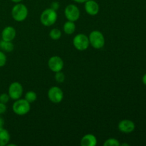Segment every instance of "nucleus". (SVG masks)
Returning <instances> with one entry per match:
<instances>
[{
  "instance_id": "obj_1",
  "label": "nucleus",
  "mask_w": 146,
  "mask_h": 146,
  "mask_svg": "<svg viewBox=\"0 0 146 146\" xmlns=\"http://www.w3.org/2000/svg\"><path fill=\"white\" fill-rule=\"evenodd\" d=\"M57 17L58 15L56 11L52 9L51 8H48L41 13L40 21L41 24L45 27H50L55 24L57 20Z\"/></svg>"
},
{
  "instance_id": "obj_2",
  "label": "nucleus",
  "mask_w": 146,
  "mask_h": 146,
  "mask_svg": "<svg viewBox=\"0 0 146 146\" xmlns=\"http://www.w3.org/2000/svg\"><path fill=\"white\" fill-rule=\"evenodd\" d=\"M28 9L24 4H15L11 9V16L15 21L18 22L24 21L28 16Z\"/></svg>"
},
{
  "instance_id": "obj_3",
  "label": "nucleus",
  "mask_w": 146,
  "mask_h": 146,
  "mask_svg": "<svg viewBox=\"0 0 146 146\" xmlns=\"http://www.w3.org/2000/svg\"><path fill=\"white\" fill-rule=\"evenodd\" d=\"M89 43L94 48L100 49L105 45V38L102 33L98 30H94L88 36Z\"/></svg>"
},
{
  "instance_id": "obj_4",
  "label": "nucleus",
  "mask_w": 146,
  "mask_h": 146,
  "mask_svg": "<svg viewBox=\"0 0 146 146\" xmlns=\"http://www.w3.org/2000/svg\"><path fill=\"white\" fill-rule=\"evenodd\" d=\"M31 109L30 103L26 99H19L16 100L12 106V110L14 113L19 115H24L28 113Z\"/></svg>"
},
{
  "instance_id": "obj_5",
  "label": "nucleus",
  "mask_w": 146,
  "mask_h": 146,
  "mask_svg": "<svg viewBox=\"0 0 146 146\" xmlns=\"http://www.w3.org/2000/svg\"><path fill=\"white\" fill-rule=\"evenodd\" d=\"M73 44L78 51H85L90 45L88 36L84 34H78L73 39Z\"/></svg>"
},
{
  "instance_id": "obj_6",
  "label": "nucleus",
  "mask_w": 146,
  "mask_h": 146,
  "mask_svg": "<svg viewBox=\"0 0 146 146\" xmlns=\"http://www.w3.org/2000/svg\"><path fill=\"white\" fill-rule=\"evenodd\" d=\"M48 98L54 104H59L64 98V92L61 88L58 86H53L48 91Z\"/></svg>"
},
{
  "instance_id": "obj_7",
  "label": "nucleus",
  "mask_w": 146,
  "mask_h": 146,
  "mask_svg": "<svg viewBox=\"0 0 146 146\" xmlns=\"http://www.w3.org/2000/svg\"><path fill=\"white\" fill-rule=\"evenodd\" d=\"M8 94L10 98L13 100H18L23 94V87L20 83L15 81L10 84L9 87Z\"/></svg>"
},
{
  "instance_id": "obj_8",
  "label": "nucleus",
  "mask_w": 146,
  "mask_h": 146,
  "mask_svg": "<svg viewBox=\"0 0 146 146\" xmlns=\"http://www.w3.org/2000/svg\"><path fill=\"white\" fill-rule=\"evenodd\" d=\"M65 17L68 21H76L80 17V10L74 4H68L64 10Z\"/></svg>"
},
{
  "instance_id": "obj_9",
  "label": "nucleus",
  "mask_w": 146,
  "mask_h": 146,
  "mask_svg": "<svg viewBox=\"0 0 146 146\" xmlns=\"http://www.w3.org/2000/svg\"><path fill=\"white\" fill-rule=\"evenodd\" d=\"M64 61L61 57L58 56H51L48 61V66L53 72H58L61 71L64 68Z\"/></svg>"
},
{
  "instance_id": "obj_10",
  "label": "nucleus",
  "mask_w": 146,
  "mask_h": 146,
  "mask_svg": "<svg viewBox=\"0 0 146 146\" xmlns=\"http://www.w3.org/2000/svg\"><path fill=\"white\" fill-rule=\"evenodd\" d=\"M118 129L121 132L124 133H130L135 130V123L131 120L125 119L120 121L118 123Z\"/></svg>"
},
{
  "instance_id": "obj_11",
  "label": "nucleus",
  "mask_w": 146,
  "mask_h": 146,
  "mask_svg": "<svg viewBox=\"0 0 146 146\" xmlns=\"http://www.w3.org/2000/svg\"><path fill=\"white\" fill-rule=\"evenodd\" d=\"M84 8L87 14L91 16H96L99 12V5L94 0H88L86 1Z\"/></svg>"
},
{
  "instance_id": "obj_12",
  "label": "nucleus",
  "mask_w": 146,
  "mask_h": 146,
  "mask_svg": "<svg viewBox=\"0 0 146 146\" xmlns=\"http://www.w3.org/2000/svg\"><path fill=\"white\" fill-rule=\"evenodd\" d=\"M16 29L11 26L6 27L1 32V38L4 41H12L16 37Z\"/></svg>"
},
{
  "instance_id": "obj_13",
  "label": "nucleus",
  "mask_w": 146,
  "mask_h": 146,
  "mask_svg": "<svg viewBox=\"0 0 146 146\" xmlns=\"http://www.w3.org/2000/svg\"><path fill=\"white\" fill-rule=\"evenodd\" d=\"M82 146H95L97 145V138L93 134H86L81 140Z\"/></svg>"
},
{
  "instance_id": "obj_14",
  "label": "nucleus",
  "mask_w": 146,
  "mask_h": 146,
  "mask_svg": "<svg viewBox=\"0 0 146 146\" xmlns=\"http://www.w3.org/2000/svg\"><path fill=\"white\" fill-rule=\"evenodd\" d=\"M10 141V135L8 131L4 128H0V146L7 145Z\"/></svg>"
},
{
  "instance_id": "obj_15",
  "label": "nucleus",
  "mask_w": 146,
  "mask_h": 146,
  "mask_svg": "<svg viewBox=\"0 0 146 146\" xmlns=\"http://www.w3.org/2000/svg\"><path fill=\"white\" fill-rule=\"evenodd\" d=\"M76 30V24L74 21H68L64 24V31L66 34L71 35L74 34Z\"/></svg>"
},
{
  "instance_id": "obj_16",
  "label": "nucleus",
  "mask_w": 146,
  "mask_h": 146,
  "mask_svg": "<svg viewBox=\"0 0 146 146\" xmlns=\"http://www.w3.org/2000/svg\"><path fill=\"white\" fill-rule=\"evenodd\" d=\"M14 44L11 43V41H7L1 40L0 41V48L1 50L7 52H11L14 50Z\"/></svg>"
},
{
  "instance_id": "obj_17",
  "label": "nucleus",
  "mask_w": 146,
  "mask_h": 146,
  "mask_svg": "<svg viewBox=\"0 0 146 146\" xmlns=\"http://www.w3.org/2000/svg\"><path fill=\"white\" fill-rule=\"evenodd\" d=\"M24 99L27 100L30 104L34 103L37 99V94L34 91H29L25 94V98H24Z\"/></svg>"
},
{
  "instance_id": "obj_18",
  "label": "nucleus",
  "mask_w": 146,
  "mask_h": 146,
  "mask_svg": "<svg viewBox=\"0 0 146 146\" xmlns=\"http://www.w3.org/2000/svg\"><path fill=\"white\" fill-rule=\"evenodd\" d=\"M49 36L53 40H58L61 37V31L58 29L54 28L51 30L49 33Z\"/></svg>"
},
{
  "instance_id": "obj_19",
  "label": "nucleus",
  "mask_w": 146,
  "mask_h": 146,
  "mask_svg": "<svg viewBox=\"0 0 146 146\" xmlns=\"http://www.w3.org/2000/svg\"><path fill=\"white\" fill-rule=\"evenodd\" d=\"M104 146H120L121 143L118 141V140L115 138H108L104 142Z\"/></svg>"
},
{
  "instance_id": "obj_20",
  "label": "nucleus",
  "mask_w": 146,
  "mask_h": 146,
  "mask_svg": "<svg viewBox=\"0 0 146 146\" xmlns=\"http://www.w3.org/2000/svg\"><path fill=\"white\" fill-rule=\"evenodd\" d=\"M55 80L58 83H63L65 80V75L63 72L58 71V72H56L55 74Z\"/></svg>"
},
{
  "instance_id": "obj_21",
  "label": "nucleus",
  "mask_w": 146,
  "mask_h": 146,
  "mask_svg": "<svg viewBox=\"0 0 146 146\" xmlns=\"http://www.w3.org/2000/svg\"><path fill=\"white\" fill-rule=\"evenodd\" d=\"M6 63H7V56L3 51H0V67L4 66Z\"/></svg>"
},
{
  "instance_id": "obj_22",
  "label": "nucleus",
  "mask_w": 146,
  "mask_h": 146,
  "mask_svg": "<svg viewBox=\"0 0 146 146\" xmlns=\"http://www.w3.org/2000/svg\"><path fill=\"white\" fill-rule=\"evenodd\" d=\"M9 98H10V97H9V94H5V93H4V94H1V95H0V102L6 104L7 103L9 102Z\"/></svg>"
},
{
  "instance_id": "obj_23",
  "label": "nucleus",
  "mask_w": 146,
  "mask_h": 146,
  "mask_svg": "<svg viewBox=\"0 0 146 146\" xmlns=\"http://www.w3.org/2000/svg\"><path fill=\"white\" fill-rule=\"evenodd\" d=\"M51 8L52 9L55 10V11H57V10L58 9V8H59V3H58V1H53V2L51 3Z\"/></svg>"
},
{
  "instance_id": "obj_24",
  "label": "nucleus",
  "mask_w": 146,
  "mask_h": 146,
  "mask_svg": "<svg viewBox=\"0 0 146 146\" xmlns=\"http://www.w3.org/2000/svg\"><path fill=\"white\" fill-rule=\"evenodd\" d=\"M6 111H7V106H6L5 104L0 102V115L4 113Z\"/></svg>"
},
{
  "instance_id": "obj_25",
  "label": "nucleus",
  "mask_w": 146,
  "mask_h": 146,
  "mask_svg": "<svg viewBox=\"0 0 146 146\" xmlns=\"http://www.w3.org/2000/svg\"><path fill=\"white\" fill-rule=\"evenodd\" d=\"M4 121L1 117H0V128H2L4 126Z\"/></svg>"
},
{
  "instance_id": "obj_26",
  "label": "nucleus",
  "mask_w": 146,
  "mask_h": 146,
  "mask_svg": "<svg viewBox=\"0 0 146 146\" xmlns=\"http://www.w3.org/2000/svg\"><path fill=\"white\" fill-rule=\"evenodd\" d=\"M142 81H143V84H144V85L146 86V74L143 76Z\"/></svg>"
},
{
  "instance_id": "obj_27",
  "label": "nucleus",
  "mask_w": 146,
  "mask_h": 146,
  "mask_svg": "<svg viewBox=\"0 0 146 146\" xmlns=\"http://www.w3.org/2000/svg\"><path fill=\"white\" fill-rule=\"evenodd\" d=\"M74 1L77 3H85L86 1H88V0H74Z\"/></svg>"
},
{
  "instance_id": "obj_28",
  "label": "nucleus",
  "mask_w": 146,
  "mask_h": 146,
  "mask_svg": "<svg viewBox=\"0 0 146 146\" xmlns=\"http://www.w3.org/2000/svg\"><path fill=\"white\" fill-rule=\"evenodd\" d=\"M11 1H13V2L14 3H19L20 1H21L22 0H11Z\"/></svg>"
},
{
  "instance_id": "obj_29",
  "label": "nucleus",
  "mask_w": 146,
  "mask_h": 146,
  "mask_svg": "<svg viewBox=\"0 0 146 146\" xmlns=\"http://www.w3.org/2000/svg\"><path fill=\"white\" fill-rule=\"evenodd\" d=\"M121 145H122V146H124V145L128 146V145H129V144H128V143H123V144H121Z\"/></svg>"
}]
</instances>
